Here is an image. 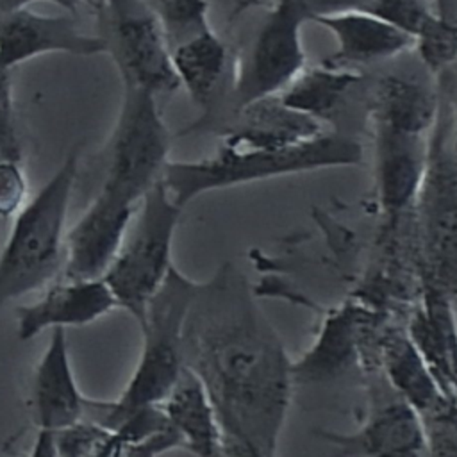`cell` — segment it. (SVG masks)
<instances>
[{"mask_svg":"<svg viewBox=\"0 0 457 457\" xmlns=\"http://www.w3.org/2000/svg\"><path fill=\"white\" fill-rule=\"evenodd\" d=\"M184 364L204 384L223 430L277 457L295 362L232 262L200 282L184 327Z\"/></svg>","mask_w":457,"mask_h":457,"instance_id":"1","label":"cell"},{"mask_svg":"<svg viewBox=\"0 0 457 457\" xmlns=\"http://www.w3.org/2000/svg\"><path fill=\"white\" fill-rule=\"evenodd\" d=\"M364 11L409 34L412 39L437 12L428 0H370Z\"/></svg>","mask_w":457,"mask_h":457,"instance_id":"25","label":"cell"},{"mask_svg":"<svg viewBox=\"0 0 457 457\" xmlns=\"http://www.w3.org/2000/svg\"><path fill=\"white\" fill-rule=\"evenodd\" d=\"M159 405L175 428L182 450L195 457H220L225 434L221 421L204 384L189 368H184Z\"/></svg>","mask_w":457,"mask_h":457,"instance_id":"20","label":"cell"},{"mask_svg":"<svg viewBox=\"0 0 457 457\" xmlns=\"http://www.w3.org/2000/svg\"><path fill=\"white\" fill-rule=\"evenodd\" d=\"M54 52L91 57L105 54V46L100 36L82 30L73 16H45L27 7L0 11V61L7 68Z\"/></svg>","mask_w":457,"mask_h":457,"instance_id":"11","label":"cell"},{"mask_svg":"<svg viewBox=\"0 0 457 457\" xmlns=\"http://www.w3.org/2000/svg\"><path fill=\"white\" fill-rule=\"evenodd\" d=\"M362 80L361 70L321 62L305 66L278 96L291 109L327 127L343 112Z\"/></svg>","mask_w":457,"mask_h":457,"instance_id":"21","label":"cell"},{"mask_svg":"<svg viewBox=\"0 0 457 457\" xmlns=\"http://www.w3.org/2000/svg\"><path fill=\"white\" fill-rule=\"evenodd\" d=\"M96 18L95 34L123 86L146 89L157 98L180 87L164 29L146 0H102Z\"/></svg>","mask_w":457,"mask_h":457,"instance_id":"9","label":"cell"},{"mask_svg":"<svg viewBox=\"0 0 457 457\" xmlns=\"http://www.w3.org/2000/svg\"><path fill=\"white\" fill-rule=\"evenodd\" d=\"M418 239L430 289L457 298V162L452 109L441 105L428 134L427 162L414 202Z\"/></svg>","mask_w":457,"mask_h":457,"instance_id":"6","label":"cell"},{"mask_svg":"<svg viewBox=\"0 0 457 457\" xmlns=\"http://www.w3.org/2000/svg\"><path fill=\"white\" fill-rule=\"evenodd\" d=\"M171 61L180 87L202 111V118L180 134L211 130L228 87L230 45L211 27L173 46Z\"/></svg>","mask_w":457,"mask_h":457,"instance_id":"13","label":"cell"},{"mask_svg":"<svg viewBox=\"0 0 457 457\" xmlns=\"http://www.w3.org/2000/svg\"><path fill=\"white\" fill-rule=\"evenodd\" d=\"M27 189L21 161L0 159V218L14 216L25 205Z\"/></svg>","mask_w":457,"mask_h":457,"instance_id":"28","label":"cell"},{"mask_svg":"<svg viewBox=\"0 0 457 457\" xmlns=\"http://www.w3.org/2000/svg\"><path fill=\"white\" fill-rule=\"evenodd\" d=\"M136 209L96 195L66 232L64 278H102L123 241Z\"/></svg>","mask_w":457,"mask_h":457,"instance_id":"16","label":"cell"},{"mask_svg":"<svg viewBox=\"0 0 457 457\" xmlns=\"http://www.w3.org/2000/svg\"><path fill=\"white\" fill-rule=\"evenodd\" d=\"M430 73L425 77L405 71H386L364 89V109L370 125L428 136L437 114L439 96Z\"/></svg>","mask_w":457,"mask_h":457,"instance_id":"15","label":"cell"},{"mask_svg":"<svg viewBox=\"0 0 457 457\" xmlns=\"http://www.w3.org/2000/svg\"><path fill=\"white\" fill-rule=\"evenodd\" d=\"M184 209L166 193L159 180L139 202L123 241L104 273L118 307L137 323L150 298L175 266L171 248Z\"/></svg>","mask_w":457,"mask_h":457,"instance_id":"5","label":"cell"},{"mask_svg":"<svg viewBox=\"0 0 457 457\" xmlns=\"http://www.w3.org/2000/svg\"><path fill=\"white\" fill-rule=\"evenodd\" d=\"M84 405L86 396L75 382L66 328H52L30 387L34 425L37 430L55 432L82 420Z\"/></svg>","mask_w":457,"mask_h":457,"instance_id":"18","label":"cell"},{"mask_svg":"<svg viewBox=\"0 0 457 457\" xmlns=\"http://www.w3.org/2000/svg\"><path fill=\"white\" fill-rule=\"evenodd\" d=\"M0 159L21 161V145L16 132L11 68L0 61Z\"/></svg>","mask_w":457,"mask_h":457,"instance_id":"27","label":"cell"},{"mask_svg":"<svg viewBox=\"0 0 457 457\" xmlns=\"http://www.w3.org/2000/svg\"><path fill=\"white\" fill-rule=\"evenodd\" d=\"M157 14L170 48L211 29L207 0H146Z\"/></svg>","mask_w":457,"mask_h":457,"instance_id":"24","label":"cell"},{"mask_svg":"<svg viewBox=\"0 0 457 457\" xmlns=\"http://www.w3.org/2000/svg\"><path fill=\"white\" fill-rule=\"evenodd\" d=\"M200 280L171 268L150 298L139 321L143 346L137 364L114 400L123 409L159 405L180 378L184 364V327Z\"/></svg>","mask_w":457,"mask_h":457,"instance_id":"8","label":"cell"},{"mask_svg":"<svg viewBox=\"0 0 457 457\" xmlns=\"http://www.w3.org/2000/svg\"><path fill=\"white\" fill-rule=\"evenodd\" d=\"M336 39V50L323 61L345 68L389 62L414 48V39L368 11H345L312 20Z\"/></svg>","mask_w":457,"mask_h":457,"instance_id":"17","label":"cell"},{"mask_svg":"<svg viewBox=\"0 0 457 457\" xmlns=\"http://www.w3.org/2000/svg\"><path fill=\"white\" fill-rule=\"evenodd\" d=\"M29 457H61L54 443V434L50 430L36 432Z\"/></svg>","mask_w":457,"mask_h":457,"instance_id":"31","label":"cell"},{"mask_svg":"<svg viewBox=\"0 0 457 457\" xmlns=\"http://www.w3.org/2000/svg\"><path fill=\"white\" fill-rule=\"evenodd\" d=\"M307 21L298 0H275L264 5L253 27L230 46L228 87L212 125L216 132L237 109L278 95L307 66L302 41Z\"/></svg>","mask_w":457,"mask_h":457,"instance_id":"4","label":"cell"},{"mask_svg":"<svg viewBox=\"0 0 457 457\" xmlns=\"http://www.w3.org/2000/svg\"><path fill=\"white\" fill-rule=\"evenodd\" d=\"M384 366L389 386L414 405L421 416L443 407L439 382L411 337L395 336L384 346Z\"/></svg>","mask_w":457,"mask_h":457,"instance_id":"22","label":"cell"},{"mask_svg":"<svg viewBox=\"0 0 457 457\" xmlns=\"http://www.w3.org/2000/svg\"><path fill=\"white\" fill-rule=\"evenodd\" d=\"M368 2L370 0H298L309 21L325 14H336L345 11H364Z\"/></svg>","mask_w":457,"mask_h":457,"instance_id":"29","label":"cell"},{"mask_svg":"<svg viewBox=\"0 0 457 457\" xmlns=\"http://www.w3.org/2000/svg\"><path fill=\"white\" fill-rule=\"evenodd\" d=\"M93 457H127L125 445L114 432H111Z\"/></svg>","mask_w":457,"mask_h":457,"instance_id":"32","label":"cell"},{"mask_svg":"<svg viewBox=\"0 0 457 457\" xmlns=\"http://www.w3.org/2000/svg\"><path fill=\"white\" fill-rule=\"evenodd\" d=\"M220 457H270V455H266L262 450H259L250 441H246L236 434L225 432Z\"/></svg>","mask_w":457,"mask_h":457,"instance_id":"30","label":"cell"},{"mask_svg":"<svg viewBox=\"0 0 457 457\" xmlns=\"http://www.w3.org/2000/svg\"><path fill=\"white\" fill-rule=\"evenodd\" d=\"M52 434L61 457H93L102 443L109 437L111 430L87 418H82Z\"/></svg>","mask_w":457,"mask_h":457,"instance_id":"26","label":"cell"},{"mask_svg":"<svg viewBox=\"0 0 457 457\" xmlns=\"http://www.w3.org/2000/svg\"><path fill=\"white\" fill-rule=\"evenodd\" d=\"M362 161L361 141L339 130H327L312 139L284 146L221 141L212 155L195 161H170L161 182L170 198L184 209L205 193L296 173L359 166Z\"/></svg>","mask_w":457,"mask_h":457,"instance_id":"2","label":"cell"},{"mask_svg":"<svg viewBox=\"0 0 457 457\" xmlns=\"http://www.w3.org/2000/svg\"><path fill=\"white\" fill-rule=\"evenodd\" d=\"M32 2H37V0H0V11L27 7V5L32 4ZM46 2L57 4V5H61L62 9H66V11H70V12H75V9L79 7V4H80L82 0H46Z\"/></svg>","mask_w":457,"mask_h":457,"instance_id":"33","label":"cell"},{"mask_svg":"<svg viewBox=\"0 0 457 457\" xmlns=\"http://www.w3.org/2000/svg\"><path fill=\"white\" fill-rule=\"evenodd\" d=\"M371 134L377 205L389 221H396L414 209L427 162L428 136L382 125H371Z\"/></svg>","mask_w":457,"mask_h":457,"instance_id":"12","label":"cell"},{"mask_svg":"<svg viewBox=\"0 0 457 457\" xmlns=\"http://www.w3.org/2000/svg\"><path fill=\"white\" fill-rule=\"evenodd\" d=\"M79 162L80 146H75L46 184L14 214L0 252V314L9 302L43 287L62 271L66 218Z\"/></svg>","mask_w":457,"mask_h":457,"instance_id":"3","label":"cell"},{"mask_svg":"<svg viewBox=\"0 0 457 457\" xmlns=\"http://www.w3.org/2000/svg\"><path fill=\"white\" fill-rule=\"evenodd\" d=\"M171 132L157 96L123 86L120 112L105 145V175L98 195L136 209L170 162Z\"/></svg>","mask_w":457,"mask_h":457,"instance_id":"7","label":"cell"},{"mask_svg":"<svg viewBox=\"0 0 457 457\" xmlns=\"http://www.w3.org/2000/svg\"><path fill=\"white\" fill-rule=\"evenodd\" d=\"M112 309L118 302L104 278H62L36 302L16 309V332L21 341L52 328L84 327Z\"/></svg>","mask_w":457,"mask_h":457,"instance_id":"14","label":"cell"},{"mask_svg":"<svg viewBox=\"0 0 457 457\" xmlns=\"http://www.w3.org/2000/svg\"><path fill=\"white\" fill-rule=\"evenodd\" d=\"M421 66L437 77L457 62V21L437 11L425 29L414 37V48Z\"/></svg>","mask_w":457,"mask_h":457,"instance_id":"23","label":"cell"},{"mask_svg":"<svg viewBox=\"0 0 457 457\" xmlns=\"http://www.w3.org/2000/svg\"><path fill=\"white\" fill-rule=\"evenodd\" d=\"M327 130L323 123L291 109L278 95H273L237 109L218 129V136L228 143L284 146L312 139Z\"/></svg>","mask_w":457,"mask_h":457,"instance_id":"19","label":"cell"},{"mask_svg":"<svg viewBox=\"0 0 457 457\" xmlns=\"http://www.w3.org/2000/svg\"><path fill=\"white\" fill-rule=\"evenodd\" d=\"M332 457H427L425 421L420 411L389 382L375 386L361 423L350 432L318 430Z\"/></svg>","mask_w":457,"mask_h":457,"instance_id":"10","label":"cell"}]
</instances>
